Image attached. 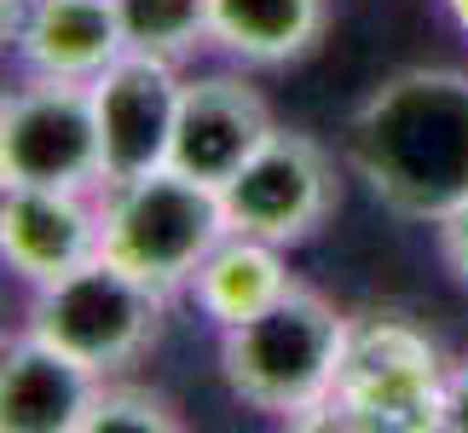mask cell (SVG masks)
I'll list each match as a JSON object with an SVG mask.
<instances>
[{"label":"cell","instance_id":"7c38bea8","mask_svg":"<svg viewBox=\"0 0 468 433\" xmlns=\"http://www.w3.org/2000/svg\"><path fill=\"white\" fill-rule=\"evenodd\" d=\"M99 375L17 323L0 335V433H81Z\"/></svg>","mask_w":468,"mask_h":433},{"label":"cell","instance_id":"8fae6325","mask_svg":"<svg viewBox=\"0 0 468 433\" xmlns=\"http://www.w3.org/2000/svg\"><path fill=\"white\" fill-rule=\"evenodd\" d=\"M6 52L17 76L93 81L128 52V35L116 0H17Z\"/></svg>","mask_w":468,"mask_h":433},{"label":"cell","instance_id":"e0dca14e","mask_svg":"<svg viewBox=\"0 0 468 433\" xmlns=\"http://www.w3.org/2000/svg\"><path fill=\"white\" fill-rule=\"evenodd\" d=\"M434 433H468V358H452L445 375H440Z\"/></svg>","mask_w":468,"mask_h":433},{"label":"cell","instance_id":"2e32d148","mask_svg":"<svg viewBox=\"0 0 468 433\" xmlns=\"http://www.w3.org/2000/svg\"><path fill=\"white\" fill-rule=\"evenodd\" d=\"M186 417L168 393H156L145 382H133L128 370L122 375H99L93 405L81 417V433H179Z\"/></svg>","mask_w":468,"mask_h":433},{"label":"cell","instance_id":"9c48e42d","mask_svg":"<svg viewBox=\"0 0 468 433\" xmlns=\"http://www.w3.org/2000/svg\"><path fill=\"white\" fill-rule=\"evenodd\" d=\"M186 69L191 64L151 58V52H122L104 76L87 81L93 87L99 144H104V185H111V179L151 174V168H168Z\"/></svg>","mask_w":468,"mask_h":433},{"label":"cell","instance_id":"7a4b0ae2","mask_svg":"<svg viewBox=\"0 0 468 433\" xmlns=\"http://www.w3.org/2000/svg\"><path fill=\"white\" fill-rule=\"evenodd\" d=\"M353 318L313 283H290L266 312L220 330V375L272 422H324L347 364Z\"/></svg>","mask_w":468,"mask_h":433},{"label":"cell","instance_id":"7402d4cb","mask_svg":"<svg viewBox=\"0 0 468 433\" xmlns=\"http://www.w3.org/2000/svg\"><path fill=\"white\" fill-rule=\"evenodd\" d=\"M12 330H17V323H12ZM12 330H0V335H12Z\"/></svg>","mask_w":468,"mask_h":433},{"label":"cell","instance_id":"5bb4252c","mask_svg":"<svg viewBox=\"0 0 468 433\" xmlns=\"http://www.w3.org/2000/svg\"><path fill=\"white\" fill-rule=\"evenodd\" d=\"M330 0H208V52L243 69H283L324 41Z\"/></svg>","mask_w":468,"mask_h":433},{"label":"cell","instance_id":"d6986e66","mask_svg":"<svg viewBox=\"0 0 468 433\" xmlns=\"http://www.w3.org/2000/svg\"><path fill=\"white\" fill-rule=\"evenodd\" d=\"M440 12L452 17V29H457L463 41H468V0H440Z\"/></svg>","mask_w":468,"mask_h":433},{"label":"cell","instance_id":"8992f818","mask_svg":"<svg viewBox=\"0 0 468 433\" xmlns=\"http://www.w3.org/2000/svg\"><path fill=\"white\" fill-rule=\"evenodd\" d=\"M335 203H341L335 156L313 133H290V128H272V139L220 185L226 226L266 238L278 248L313 243L324 220L335 214Z\"/></svg>","mask_w":468,"mask_h":433},{"label":"cell","instance_id":"ba28073f","mask_svg":"<svg viewBox=\"0 0 468 433\" xmlns=\"http://www.w3.org/2000/svg\"><path fill=\"white\" fill-rule=\"evenodd\" d=\"M278 116L266 93L249 81L243 64L220 69H186V93H179V121H174V151L168 168L203 179L220 191L249 156L272 139Z\"/></svg>","mask_w":468,"mask_h":433},{"label":"cell","instance_id":"30bf717a","mask_svg":"<svg viewBox=\"0 0 468 433\" xmlns=\"http://www.w3.org/2000/svg\"><path fill=\"white\" fill-rule=\"evenodd\" d=\"M99 260V191L12 185L0 208V278L41 289L52 278Z\"/></svg>","mask_w":468,"mask_h":433},{"label":"cell","instance_id":"9a60e30c","mask_svg":"<svg viewBox=\"0 0 468 433\" xmlns=\"http://www.w3.org/2000/svg\"><path fill=\"white\" fill-rule=\"evenodd\" d=\"M128 52L191 64L208 52V0H116Z\"/></svg>","mask_w":468,"mask_h":433},{"label":"cell","instance_id":"3957f363","mask_svg":"<svg viewBox=\"0 0 468 433\" xmlns=\"http://www.w3.org/2000/svg\"><path fill=\"white\" fill-rule=\"evenodd\" d=\"M220 191L179 168H151L133 179H111L99 191V255L122 272L145 278L162 295H186L191 272L226 238Z\"/></svg>","mask_w":468,"mask_h":433},{"label":"cell","instance_id":"ffe728a7","mask_svg":"<svg viewBox=\"0 0 468 433\" xmlns=\"http://www.w3.org/2000/svg\"><path fill=\"white\" fill-rule=\"evenodd\" d=\"M12 17H17V0H0V52L12 47Z\"/></svg>","mask_w":468,"mask_h":433},{"label":"cell","instance_id":"ac0fdd59","mask_svg":"<svg viewBox=\"0 0 468 433\" xmlns=\"http://www.w3.org/2000/svg\"><path fill=\"white\" fill-rule=\"evenodd\" d=\"M434 243H440V260H445V272H452L463 289H468V203L452 208L445 220L434 226Z\"/></svg>","mask_w":468,"mask_h":433},{"label":"cell","instance_id":"4fadbf2b","mask_svg":"<svg viewBox=\"0 0 468 433\" xmlns=\"http://www.w3.org/2000/svg\"><path fill=\"white\" fill-rule=\"evenodd\" d=\"M290 283H295L290 248H278L266 238H249V231H226V238L208 248V260L191 272V283H186L179 301H191L197 318L220 335V330H231V323L266 312Z\"/></svg>","mask_w":468,"mask_h":433},{"label":"cell","instance_id":"277c9868","mask_svg":"<svg viewBox=\"0 0 468 433\" xmlns=\"http://www.w3.org/2000/svg\"><path fill=\"white\" fill-rule=\"evenodd\" d=\"M168 306L174 295H162L145 278L122 272L116 260L99 255L76 272L29 289L17 323L29 335H41L47 347H58L87 375H122L162 341Z\"/></svg>","mask_w":468,"mask_h":433},{"label":"cell","instance_id":"6da1fadb","mask_svg":"<svg viewBox=\"0 0 468 433\" xmlns=\"http://www.w3.org/2000/svg\"><path fill=\"white\" fill-rule=\"evenodd\" d=\"M347 168L399 220L440 226L468 203V69L410 64L347 116Z\"/></svg>","mask_w":468,"mask_h":433},{"label":"cell","instance_id":"44dd1931","mask_svg":"<svg viewBox=\"0 0 468 433\" xmlns=\"http://www.w3.org/2000/svg\"><path fill=\"white\" fill-rule=\"evenodd\" d=\"M6 191H12V185H6V179H0V208H6Z\"/></svg>","mask_w":468,"mask_h":433},{"label":"cell","instance_id":"52a82bcc","mask_svg":"<svg viewBox=\"0 0 468 433\" xmlns=\"http://www.w3.org/2000/svg\"><path fill=\"white\" fill-rule=\"evenodd\" d=\"M445 358L422 330L399 318H353L347 364L324 422L341 428H434Z\"/></svg>","mask_w":468,"mask_h":433},{"label":"cell","instance_id":"5b68a950","mask_svg":"<svg viewBox=\"0 0 468 433\" xmlns=\"http://www.w3.org/2000/svg\"><path fill=\"white\" fill-rule=\"evenodd\" d=\"M0 179L104 191L93 87L58 76H17V87H0Z\"/></svg>","mask_w":468,"mask_h":433}]
</instances>
